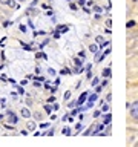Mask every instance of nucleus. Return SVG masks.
Instances as JSON below:
<instances>
[{"instance_id":"39448f33","label":"nucleus","mask_w":138,"mask_h":147,"mask_svg":"<svg viewBox=\"0 0 138 147\" xmlns=\"http://www.w3.org/2000/svg\"><path fill=\"white\" fill-rule=\"evenodd\" d=\"M20 114H22V116H23V118H29V116H31V110L25 107V109H22V112H20Z\"/></svg>"},{"instance_id":"1a4fd4ad","label":"nucleus","mask_w":138,"mask_h":147,"mask_svg":"<svg viewBox=\"0 0 138 147\" xmlns=\"http://www.w3.org/2000/svg\"><path fill=\"white\" fill-rule=\"evenodd\" d=\"M103 77H111V67H106L103 71Z\"/></svg>"},{"instance_id":"2eb2a0df","label":"nucleus","mask_w":138,"mask_h":147,"mask_svg":"<svg viewBox=\"0 0 138 147\" xmlns=\"http://www.w3.org/2000/svg\"><path fill=\"white\" fill-rule=\"evenodd\" d=\"M134 25H135V22H134V20H130V22H127V25H126V26H127V28H132Z\"/></svg>"},{"instance_id":"f3484780","label":"nucleus","mask_w":138,"mask_h":147,"mask_svg":"<svg viewBox=\"0 0 138 147\" xmlns=\"http://www.w3.org/2000/svg\"><path fill=\"white\" fill-rule=\"evenodd\" d=\"M75 65H77V66H81V65H83V60H78V58H77V60H75Z\"/></svg>"},{"instance_id":"9b49d317","label":"nucleus","mask_w":138,"mask_h":147,"mask_svg":"<svg viewBox=\"0 0 138 147\" xmlns=\"http://www.w3.org/2000/svg\"><path fill=\"white\" fill-rule=\"evenodd\" d=\"M86 97H87V94H83V95L80 97V100H78V104H81V103H83V101L86 100Z\"/></svg>"},{"instance_id":"20e7f679","label":"nucleus","mask_w":138,"mask_h":147,"mask_svg":"<svg viewBox=\"0 0 138 147\" xmlns=\"http://www.w3.org/2000/svg\"><path fill=\"white\" fill-rule=\"evenodd\" d=\"M97 97H98L97 94H94V95H91V97H89V103H87V107H91V106H92V104H94V103L97 101Z\"/></svg>"},{"instance_id":"9d476101","label":"nucleus","mask_w":138,"mask_h":147,"mask_svg":"<svg viewBox=\"0 0 138 147\" xmlns=\"http://www.w3.org/2000/svg\"><path fill=\"white\" fill-rule=\"evenodd\" d=\"M28 11H29L31 16H37V14H38V9H35V8H29Z\"/></svg>"},{"instance_id":"423d86ee","label":"nucleus","mask_w":138,"mask_h":147,"mask_svg":"<svg viewBox=\"0 0 138 147\" xmlns=\"http://www.w3.org/2000/svg\"><path fill=\"white\" fill-rule=\"evenodd\" d=\"M98 46H97V45H91V46H89V51H91V52H92V54H98Z\"/></svg>"},{"instance_id":"4be33fe9","label":"nucleus","mask_w":138,"mask_h":147,"mask_svg":"<svg viewBox=\"0 0 138 147\" xmlns=\"http://www.w3.org/2000/svg\"><path fill=\"white\" fill-rule=\"evenodd\" d=\"M75 129H77V130H81V124H80V123H78V124H77V126H75Z\"/></svg>"},{"instance_id":"f03ea898","label":"nucleus","mask_w":138,"mask_h":147,"mask_svg":"<svg viewBox=\"0 0 138 147\" xmlns=\"http://www.w3.org/2000/svg\"><path fill=\"white\" fill-rule=\"evenodd\" d=\"M6 121L11 123V124H16V123H17V116L12 114V112H8V114H6Z\"/></svg>"},{"instance_id":"4468645a","label":"nucleus","mask_w":138,"mask_h":147,"mask_svg":"<svg viewBox=\"0 0 138 147\" xmlns=\"http://www.w3.org/2000/svg\"><path fill=\"white\" fill-rule=\"evenodd\" d=\"M63 135H71V129H69V127H65V129H63Z\"/></svg>"},{"instance_id":"412c9836","label":"nucleus","mask_w":138,"mask_h":147,"mask_svg":"<svg viewBox=\"0 0 138 147\" xmlns=\"http://www.w3.org/2000/svg\"><path fill=\"white\" fill-rule=\"evenodd\" d=\"M26 104H28V106H31V104H32V101H31L29 98H26Z\"/></svg>"},{"instance_id":"5701e85b","label":"nucleus","mask_w":138,"mask_h":147,"mask_svg":"<svg viewBox=\"0 0 138 147\" xmlns=\"http://www.w3.org/2000/svg\"><path fill=\"white\" fill-rule=\"evenodd\" d=\"M18 2H25V0H18Z\"/></svg>"},{"instance_id":"0eeeda50","label":"nucleus","mask_w":138,"mask_h":147,"mask_svg":"<svg viewBox=\"0 0 138 147\" xmlns=\"http://www.w3.org/2000/svg\"><path fill=\"white\" fill-rule=\"evenodd\" d=\"M26 126H28V129H29V130H34V129H35V123H34V121H28V124H26Z\"/></svg>"},{"instance_id":"6ab92c4d","label":"nucleus","mask_w":138,"mask_h":147,"mask_svg":"<svg viewBox=\"0 0 138 147\" xmlns=\"http://www.w3.org/2000/svg\"><path fill=\"white\" fill-rule=\"evenodd\" d=\"M48 72H49V75H55V71H54V69H49Z\"/></svg>"},{"instance_id":"f8f14e48","label":"nucleus","mask_w":138,"mask_h":147,"mask_svg":"<svg viewBox=\"0 0 138 147\" xmlns=\"http://www.w3.org/2000/svg\"><path fill=\"white\" fill-rule=\"evenodd\" d=\"M104 123H106V124H109V123H111V114H107L106 116H104Z\"/></svg>"},{"instance_id":"a211bd4d","label":"nucleus","mask_w":138,"mask_h":147,"mask_svg":"<svg viewBox=\"0 0 138 147\" xmlns=\"http://www.w3.org/2000/svg\"><path fill=\"white\" fill-rule=\"evenodd\" d=\"M61 74H63V75H66V74H69V69H63V71H61Z\"/></svg>"},{"instance_id":"aec40b11","label":"nucleus","mask_w":138,"mask_h":147,"mask_svg":"<svg viewBox=\"0 0 138 147\" xmlns=\"http://www.w3.org/2000/svg\"><path fill=\"white\" fill-rule=\"evenodd\" d=\"M97 83H98V78H94V80H92V86H95Z\"/></svg>"},{"instance_id":"6e6552de","label":"nucleus","mask_w":138,"mask_h":147,"mask_svg":"<svg viewBox=\"0 0 138 147\" xmlns=\"http://www.w3.org/2000/svg\"><path fill=\"white\" fill-rule=\"evenodd\" d=\"M97 43H100V45H101V48L104 46V38L101 37V35H97Z\"/></svg>"},{"instance_id":"ddd939ff","label":"nucleus","mask_w":138,"mask_h":147,"mask_svg":"<svg viewBox=\"0 0 138 147\" xmlns=\"http://www.w3.org/2000/svg\"><path fill=\"white\" fill-rule=\"evenodd\" d=\"M101 112H109V106H107V104H103V106H101Z\"/></svg>"},{"instance_id":"7ed1b4c3","label":"nucleus","mask_w":138,"mask_h":147,"mask_svg":"<svg viewBox=\"0 0 138 147\" xmlns=\"http://www.w3.org/2000/svg\"><path fill=\"white\" fill-rule=\"evenodd\" d=\"M0 3H2V5H8V6H11V8L16 6V2H14V0H0Z\"/></svg>"},{"instance_id":"f257e3e1","label":"nucleus","mask_w":138,"mask_h":147,"mask_svg":"<svg viewBox=\"0 0 138 147\" xmlns=\"http://www.w3.org/2000/svg\"><path fill=\"white\" fill-rule=\"evenodd\" d=\"M130 114H132L134 118H137L138 120V101H135V103L130 104Z\"/></svg>"},{"instance_id":"dca6fc26","label":"nucleus","mask_w":138,"mask_h":147,"mask_svg":"<svg viewBox=\"0 0 138 147\" xmlns=\"http://www.w3.org/2000/svg\"><path fill=\"white\" fill-rule=\"evenodd\" d=\"M69 98H71V92H69V90H68V92H65V100L68 101Z\"/></svg>"}]
</instances>
